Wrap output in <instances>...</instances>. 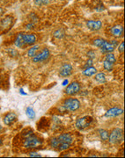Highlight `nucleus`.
Masks as SVG:
<instances>
[{
    "label": "nucleus",
    "mask_w": 125,
    "mask_h": 158,
    "mask_svg": "<svg viewBox=\"0 0 125 158\" xmlns=\"http://www.w3.org/2000/svg\"><path fill=\"white\" fill-rule=\"evenodd\" d=\"M73 142V137L70 134H62L50 140V146L59 151L68 149Z\"/></svg>",
    "instance_id": "1"
},
{
    "label": "nucleus",
    "mask_w": 125,
    "mask_h": 158,
    "mask_svg": "<svg viewBox=\"0 0 125 158\" xmlns=\"http://www.w3.org/2000/svg\"><path fill=\"white\" fill-rule=\"evenodd\" d=\"M42 143H43V140L39 137L35 136L33 134V132L24 135L23 147L25 148H36L41 146Z\"/></svg>",
    "instance_id": "2"
},
{
    "label": "nucleus",
    "mask_w": 125,
    "mask_h": 158,
    "mask_svg": "<svg viewBox=\"0 0 125 158\" xmlns=\"http://www.w3.org/2000/svg\"><path fill=\"white\" fill-rule=\"evenodd\" d=\"M15 22L14 18L11 15H7L0 19V34H6L13 26Z\"/></svg>",
    "instance_id": "3"
},
{
    "label": "nucleus",
    "mask_w": 125,
    "mask_h": 158,
    "mask_svg": "<svg viewBox=\"0 0 125 158\" xmlns=\"http://www.w3.org/2000/svg\"><path fill=\"white\" fill-rule=\"evenodd\" d=\"M111 144H119L123 140V131L121 128L114 129L108 136Z\"/></svg>",
    "instance_id": "4"
},
{
    "label": "nucleus",
    "mask_w": 125,
    "mask_h": 158,
    "mask_svg": "<svg viewBox=\"0 0 125 158\" xmlns=\"http://www.w3.org/2000/svg\"><path fill=\"white\" fill-rule=\"evenodd\" d=\"M80 107V100L77 99H68L64 101L62 108L67 111H77Z\"/></svg>",
    "instance_id": "5"
},
{
    "label": "nucleus",
    "mask_w": 125,
    "mask_h": 158,
    "mask_svg": "<svg viewBox=\"0 0 125 158\" xmlns=\"http://www.w3.org/2000/svg\"><path fill=\"white\" fill-rule=\"evenodd\" d=\"M93 118L91 116H85V117L80 118L76 121V127H77V128L83 130V129L88 128L93 123Z\"/></svg>",
    "instance_id": "6"
},
{
    "label": "nucleus",
    "mask_w": 125,
    "mask_h": 158,
    "mask_svg": "<svg viewBox=\"0 0 125 158\" xmlns=\"http://www.w3.org/2000/svg\"><path fill=\"white\" fill-rule=\"evenodd\" d=\"M116 45H117V41H111V42H108V41H105L100 48H101V51L102 53H105V54H107V53H112L115 49Z\"/></svg>",
    "instance_id": "7"
},
{
    "label": "nucleus",
    "mask_w": 125,
    "mask_h": 158,
    "mask_svg": "<svg viewBox=\"0 0 125 158\" xmlns=\"http://www.w3.org/2000/svg\"><path fill=\"white\" fill-rule=\"evenodd\" d=\"M50 53L48 48H44L43 50H41V52L37 53L34 57H33V62L34 63H40V62H43L50 57Z\"/></svg>",
    "instance_id": "8"
},
{
    "label": "nucleus",
    "mask_w": 125,
    "mask_h": 158,
    "mask_svg": "<svg viewBox=\"0 0 125 158\" xmlns=\"http://www.w3.org/2000/svg\"><path fill=\"white\" fill-rule=\"evenodd\" d=\"M65 94L67 95H70V96H72V95H75L78 92L80 91V83L78 82H72L71 83L69 84L68 86L65 89Z\"/></svg>",
    "instance_id": "9"
},
{
    "label": "nucleus",
    "mask_w": 125,
    "mask_h": 158,
    "mask_svg": "<svg viewBox=\"0 0 125 158\" xmlns=\"http://www.w3.org/2000/svg\"><path fill=\"white\" fill-rule=\"evenodd\" d=\"M72 73V67L69 63H64L62 65V67L59 70V75L62 77H66L71 75Z\"/></svg>",
    "instance_id": "10"
},
{
    "label": "nucleus",
    "mask_w": 125,
    "mask_h": 158,
    "mask_svg": "<svg viewBox=\"0 0 125 158\" xmlns=\"http://www.w3.org/2000/svg\"><path fill=\"white\" fill-rule=\"evenodd\" d=\"M23 41L25 45H28L32 46L34 45V43L36 42V35L34 34H24L23 33Z\"/></svg>",
    "instance_id": "11"
},
{
    "label": "nucleus",
    "mask_w": 125,
    "mask_h": 158,
    "mask_svg": "<svg viewBox=\"0 0 125 158\" xmlns=\"http://www.w3.org/2000/svg\"><path fill=\"white\" fill-rule=\"evenodd\" d=\"M86 26L92 31H98L101 28L102 22L101 20H88L86 22Z\"/></svg>",
    "instance_id": "12"
},
{
    "label": "nucleus",
    "mask_w": 125,
    "mask_h": 158,
    "mask_svg": "<svg viewBox=\"0 0 125 158\" xmlns=\"http://www.w3.org/2000/svg\"><path fill=\"white\" fill-rule=\"evenodd\" d=\"M16 120H17V115L14 112H9L6 114V116L3 119V121L6 126H11L16 121Z\"/></svg>",
    "instance_id": "13"
},
{
    "label": "nucleus",
    "mask_w": 125,
    "mask_h": 158,
    "mask_svg": "<svg viewBox=\"0 0 125 158\" xmlns=\"http://www.w3.org/2000/svg\"><path fill=\"white\" fill-rule=\"evenodd\" d=\"M123 112V110L118 108V107H113L111 109H109L107 112L105 113V117L112 118V117H116V116H119Z\"/></svg>",
    "instance_id": "14"
},
{
    "label": "nucleus",
    "mask_w": 125,
    "mask_h": 158,
    "mask_svg": "<svg viewBox=\"0 0 125 158\" xmlns=\"http://www.w3.org/2000/svg\"><path fill=\"white\" fill-rule=\"evenodd\" d=\"M111 34L115 37H121L123 34V26H114L111 28Z\"/></svg>",
    "instance_id": "15"
},
{
    "label": "nucleus",
    "mask_w": 125,
    "mask_h": 158,
    "mask_svg": "<svg viewBox=\"0 0 125 158\" xmlns=\"http://www.w3.org/2000/svg\"><path fill=\"white\" fill-rule=\"evenodd\" d=\"M14 44L15 46L19 48H23V47H26L24 41H23V33H19L16 36V39L14 41Z\"/></svg>",
    "instance_id": "16"
},
{
    "label": "nucleus",
    "mask_w": 125,
    "mask_h": 158,
    "mask_svg": "<svg viewBox=\"0 0 125 158\" xmlns=\"http://www.w3.org/2000/svg\"><path fill=\"white\" fill-rule=\"evenodd\" d=\"M97 73V70L93 67V66H90V67H87L85 68V70H83V75H85V76H93V75H95Z\"/></svg>",
    "instance_id": "17"
},
{
    "label": "nucleus",
    "mask_w": 125,
    "mask_h": 158,
    "mask_svg": "<svg viewBox=\"0 0 125 158\" xmlns=\"http://www.w3.org/2000/svg\"><path fill=\"white\" fill-rule=\"evenodd\" d=\"M38 50H39V46H38V45H34L33 47H31L28 49V55L29 57H32V58H33L34 55L37 54Z\"/></svg>",
    "instance_id": "18"
},
{
    "label": "nucleus",
    "mask_w": 125,
    "mask_h": 158,
    "mask_svg": "<svg viewBox=\"0 0 125 158\" xmlns=\"http://www.w3.org/2000/svg\"><path fill=\"white\" fill-rule=\"evenodd\" d=\"M26 114L30 120H34V118H35V111L32 107H28L26 109Z\"/></svg>",
    "instance_id": "19"
},
{
    "label": "nucleus",
    "mask_w": 125,
    "mask_h": 158,
    "mask_svg": "<svg viewBox=\"0 0 125 158\" xmlns=\"http://www.w3.org/2000/svg\"><path fill=\"white\" fill-rule=\"evenodd\" d=\"M94 78H95V80H96L97 82L99 83L106 82V76H105V74L102 73V72H100V73L96 74V76H95Z\"/></svg>",
    "instance_id": "20"
},
{
    "label": "nucleus",
    "mask_w": 125,
    "mask_h": 158,
    "mask_svg": "<svg viewBox=\"0 0 125 158\" xmlns=\"http://www.w3.org/2000/svg\"><path fill=\"white\" fill-rule=\"evenodd\" d=\"M103 67H104V69H105V70H108V71H112V70H113L114 64H113L112 63H110V62L107 61V60H105V61L103 62Z\"/></svg>",
    "instance_id": "21"
},
{
    "label": "nucleus",
    "mask_w": 125,
    "mask_h": 158,
    "mask_svg": "<svg viewBox=\"0 0 125 158\" xmlns=\"http://www.w3.org/2000/svg\"><path fill=\"white\" fill-rule=\"evenodd\" d=\"M100 133V136H101V139L102 140H107L108 139V136H109V134L107 130H104V129H101L99 131Z\"/></svg>",
    "instance_id": "22"
},
{
    "label": "nucleus",
    "mask_w": 125,
    "mask_h": 158,
    "mask_svg": "<svg viewBox=\"0 0 125 158\" xmlns=\"http://www.w3.org/2000/svg\"><path fill=\"white\" fill-rule=\"evenodd\" d=\"M105 60H107L108 62L112 63L113 64L116 62V58H115V56H114V55L113 53H107L106 54V59Z\"/></svg>",
    "instance_id": "23"
},
{
    "label": "nucleus",
    "mask_w": 125,
    "mask_h": 158,
    "mask_svg": "<svg viewBox=\"0 0 125 158\" xmlns=\"http://www.w3.org/2000/svg\"><path fill=\"white\" fill-rule=\"evenodd\" d=\"M64 34H64V31L62 29H58L54 33V36L56 38H57V39H61L62 37H64Z\"/></svg>",
    "instance_id": "24"
},
{
    "label": "nucleus",
    "mask_w": 125,
    "mask_h": 158,
    "mask_svg": "<svg viewBox=\"0 0 125 158\" xmlns=\"http://www.w3.org/2000/svg\"><path fill=\"white\" fill-rule=\"evenodd\" d=\"M104 41H105V40L98 38V39H95V40H93V44L94 46H96V47H101V46L103 43H104Z\"/></svg>",
    "instance_id": "25"
},
{
    "label": "nucleus",
    "mask_w": 125,
    "mask_h": 158,
    "mask_svg": "<svg viewBox=\"0 0 125 158\" xmlns=\"http://www.w3.org/2000/svg\"><path fill=\"white\" fill-rule=\"evenodd\" d=\"M34 4L36 6H45L49 4V0H34Z\"/></svg>",
    "instance_id": "26"
},
{
    "label": "nucleus",
    "mask_w": 125,
    "mask_h": 158,
    "mask_svg": "<svg viewBox=\"0 0 125 158\" xmlns=\"http://www.w3.org/2000/svg\"><path fill=\"white\" fill-rule=\"evenodd\" d=\"M29 156H30V157H41V156L40 154H38L37 152H31L29 153Z\"/></svg>",
    "instance_id": "27"
},
{
    "label": "nucleus",
    "mask_w": 125,
    "mask_h": 158,
    "mask_svg": "<svg viewBox=\"0 0 125 158\" xmlns=\"http://www.w3.org/2000/svg\"><path fill=\"white\" fill-rule=\"evenodd\" d=\"M118 50H119L120 53H123V51H124V43L123 42H122L119 45Z\"/></svg>",
    "instance_id": "28"
},
{
    "label": "nucleus",
    "mask_w": 125,
    "mask_h": 158,
    "mask_svg": "<svg viewBox=\"0 0 125 158\" xmlns=\"http://www.w3.org/2000/svg\"><path fill=\"white\" fill-rule=\"evenodd\" d=\"M34 23H32V22H30V23H28L27 26H26V28L28 30L29 29H33V27H34Z\"/></svg>",
    "instance_id": "29"
},
{
    "label": "nucleus",
    "mask_w": 125,
    "mask_h": 158,
    "mask_svg": "<svg viewBox=\"0 0 125 158\" xmlns=\"http://www.w3.org/2000/svg\"><path fill=\"white\" fill-rule=\"evenodd\" d=\"M87 55H88L91 59H93L94 58V56H95V54H94V52H93V51H90V52L87 54Z\"/></svg>",
    "instance_id": "30"
},
{
    "label": "nucleus",
    "mask_w": 125,
    "mask_h": 158,
    "mask_svg": "<svg viewBox=\"0 0 125 158\" xmlns=\"http://www.w3.org/2000/svg\"><path fill=\"white\" fill-rule=\"evenodd\" d=\"M92 64H93V59H90V60H88L87 63H86V68L92 66Z\"/></svg>",
    "instance_id": "31"
},
{
    "label": "nucleus",
    "mask_w": 125,
    "mask_h": 158,
    "mask_svg": "<svg viewBox=\"0 0 125 158\" xmlns=\"http://www.w3.org/2000/svg\"><path fill=\"white\" fill-rule=\"evenodd\" d=\"M68 83V80H65V81H63V83H62V85L64 86V85H66V83Z\"/></svg>",
    "instance_id": "32"
},
{
    "label": "nucleus",
    "mask_w": 125,
    "mask_h": 158,
    "mask_svg": "<svg viewBox=\"0 0 125 158\" xmlns=\"http://www.w3.org/2000/svg\"><path fill=\"white\" fill-rule=\"evenodd\" d=\"M3 12H4V11H3V9H2V8H0V16L2 15V13H3Z\"/></svg>",
    "instance_id": "33"
},
{
    "label": "nucleus",
    "mask_w": 125,
    "mask_h": 158,
    "mask_svg": "<svg viewBox=\"0 0 125 158\" xmlns=\"http://www.w3.org/2000/svg\"><path fill=\"white\" fill-rule=\"evenodd\" d=\"M1 130H2V127L0 126V131H1Z\"/></svg>",
    "instance_id": "34"
}]
</instances>
